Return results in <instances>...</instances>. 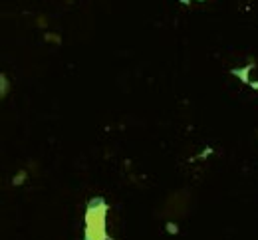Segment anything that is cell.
<instances>
[{
	"mask_svg": "<svg viewBox=\"0 0 258 240\" xmlns=\"http://www.w3.org/2000/svg\"><path fill=\"white\" fill-rule=\"evenodd\" d=\"M105 216H107V203L101 197L92 199L86 210V240H107Z\"/></svg>",
	"mask_w": 258,
	"mask_h": 240,
	"instance_id": "6da1fadb",
	"label": "cell"
},
{
	"mask_svg": "<svg viewBox=\"0 0 258 240\" xmlns=\"http://www.w3.org/2000/svg\"><path fill=\"white\" fill-rule=\"evenodd\" d=\"M0 84H2V90H0V96H2V98H6V94H8V77H6L4 73L0 75Z\"/></svg>",
	"mask_w": 258,
	"mask_h": 240,
	"instance_id": "7a4b0ae2",
	"label": "cell"
}]
</instances>
